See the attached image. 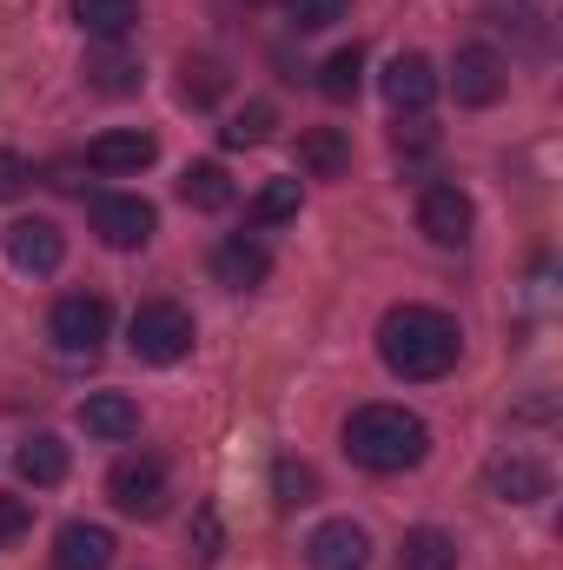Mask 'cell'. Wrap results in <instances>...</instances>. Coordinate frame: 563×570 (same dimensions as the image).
Here are the masks:
<instances>
[{
  "instance_id": "cell-20",
  "label": "cell",
  "mask_w": 563,
  "mask_h": 570,
  "mask_svg": "<svg viewBox=\"0 0 563 570\" xmlns=\"http://www.w3.org/2000/svg\"><path fill=\"white\" fill-rule=\"evenodd\" d=\"M398 570H457V538L437 531V524L405 531V544H398Z\"/></svg>"
},
{
  "instance_id": "cell-16",
  "label": "cell",
  "mask_w": 563,
  "mask_h": 570,
  "mask_svg": "<svg viewBox=\"0 0 563 570\" xmlns=\"http://www.w3.org/2000/svg\"><path fill=\"white\" fill-rule=\"evenodd\" d=\"M113 564V531L107 524H67L53 538V570H107Z\"/></svg>"
},
{
  "instance_id": "cell-6",
  "label": "cell",
  "mask_w": 563,
  "mask_h": 570,
  "mask_svg": "<svg viewBox=\"0 0 563 570\" xmlns=\"http://www.w3.org/2000/svg\"><path fill=\"white\" fill-rule=\"evenodd\" d=\"M504 87H511V73H504L497 47H457V60H451L457 107H491V100H504Z\"/></svg>"
},
{
  "instance_id": "cell-18",
  "label": "cell",
  "mask_w": 563,
  "mask_h": 570,
  "mask_svg": "<svg viewBox=\"0 0 563 570\" xmlns=\"http://www.w3.org/2000/svg\"><path fill=\"white\" fill-rule=\"evenodd\" d=\"M179 199L192 206V213H226L239 193H233V179H226V166H213V159H192L186 173H179Z\"/></svg>"
},
{
  "instance_id": "cell-19",
  "label": "cell",
  "mask_w": 563,
  "mask_h": 570,
  "mask_svg": "<svg viewBox=\"0 0 563 570\" xmlns=\"http://www.w3.org/2000/svg\"><path fill=\"white\" fill-rule=\"evenodd\" d=\"M298 166H305L312 179H338V173L352 166V140H345L338 127H305V134H298Z\"/></svg>"
},
{
  "instance_id": "cell-7",
  "label": "cell",
  "mask_w": 563,
  "mask_h": 570,
  "mask_svg": "<svg viewBox=\"0 0 563 570\" xmlns=\"http://www.w3.org/2000/svg\"><path fill=\"white\" fill-rule=\"evenodd\" d=\"M152 226H159V213L146 206L140 193H107V199H93V233L113 246V253H134L152 239Z\"/></svg>"
},
{
  "instance_id": "cell-27",
  "label": "cell",
  "mask_w": 563,
  "mask_h": 570,
  "mask_svg": "<svg viewBox=\"0 0 563 570\" xmlns=\"http://www.w3.org/2000/svg\"><path fill=\"white\" fill-rule=\"evenodd\" d=\"M285 13H292L298 33H325V27H338L352 13V0H285Z\"/></svg>"
},
{
  "instance_id": "cell-13",
  "label": "cell",
  "mask_w": 563,
  "mask_h": 570,
  "mask_svg": "<svg viewBox=\"0 0 563 570\" xmlns=\"http://www.w3.org/2000/svg\"><path fill=\"white\" fill-rule=\"evenodd\" d=\"M80 73H87V87H93V94H107V100H127V94H140V87H146L140 60H134L120 40H100V47L87 53V67H80Z\"/></svg>"
},
{
  "instance_id": "cell-22",
  "label": "cell",
  "mask_w": 563,
  "mask_h": 570,
  "mask_svg": "<svg viewBox=\"0 0 563 570\" xmlns=\"http://www.w3.org/2000/svg\"><path fill=\"white\" fill-rule=\"evenodd\" d=\"M73 20H80L93 40H127L134 20H140V0H73Z\"/></svg>"
},
{
  "instance_id": "cell-11",
  "label": "cell",
  "mask_w": 563,
  "mask_h": 570,
  "mask_svg": "<svg viewBox=\"0 0 563 570\" xmlns=\"http://www.w3.org/2000/svg\"><path fill=\"white\" fill-rule=\"evenodd\" d=\"M484 478H491V498H504V504H537V498H551V471H544L531 451H497Z\"/></svg>"
},
{
  "instance_id": "cell-9",
  "label": "cell",
  "mask_w": 563,
  "mask_h": 570,
  "mask_svg": "<svg viewBox=\"0 0 563 570\" xmlns=\"http://www.w3.org/2000/svg\"><path fill=\"white\" fill-rule=\"evenodd\" d=\"M471 193L464 186H451V179H431L424 186V199H418V226L437 239V246H464L471 239Z\"/></svg>"
},
{
  "instance_id": "cell-17",
  "label": "cell",
  "mask_w": 563,
  "mask_h": 570,
  "mask_svg": "<svg viewBox=\"0 0 563 570\" xmlns=\"http://www.w3.org/2000/svg\"><path fill=\"white\" fill-rule=\"evenodd\" d=\"M80 425H87V438L120 444V438H134V431H140V405H134L127 392H93V399L80 405Z\"/></svg>"
},
{
  "instance_id": "cell-28",
  "label": "cell",
  "mask_w": 563,
  "mask_h": 570,
  "mask_svg": "<svg viewBox=\"0 0 563 570\" xmlns=\"http://www.w3.org/2000/svg\"><path fill=\"white\" fill-rule=\"evenodd\" d=\"M273 127H279V114H273L266 100H253L246 114H233V127H226V146H259V140H273Z\"/></svg>"
},
{
  "instance_id": "cell-23",
  "label": "cell",
  "mask_w": 563,
  "mask_h": 570,
  "mask_svg": "<svg viewBox=\"0 0 563 570\" xmlns=\"http://www.w3.org/2000/svg\"><path fill=\"white\" fill-rule=\"evenodd\" d=\"M179 94H186L192 107H213V100L226 94V67H219L213 53H186V60H179Z\"/></svg>"
},
{
  "instance_id": "cell-4",
  "label": "cell",
  "mask_w": 563,
  "mask_h": 570,
  "mask_svg": "<svg viewBox=\"0 0 563 570\" xmlns=\"http://www.w3.org/2000/svg\"><path fill=\"white\" fill-rule=\"evenodd\" d=\"M107 325H113V312H107V298H93V292L60 298L53 318H47V332H53V345H60L67 358H93V352L107 345Z\"/></svg>"
},
{
  "instance_id": "cell-26",
  "label": "cell",
  "mask_w": 563,
  "mask_h": 570,
  "mask_svg": "<svg viewBox=\"0 0 563 570\" xmlns=\"http://www.w3.org/2000/svg\"><path fill=\"white\" fill-rule=\"evenodd\" d=\"M292 213H298V179H266L259 199H253V219H259V226H279Z\"/></svg>"
},
{
  "instance_id": "cell-29",
  "label": "cell",
  "mask_w": 563,
  "mask_h": 570,
  "mask_svg": "<svg viewBox=\"0 0 563 570\" xmlns=\"http://www.w3.org/2000/svg\"><path fill=\"white\" fill-rule=\"evenodd\" d=\"M186 544H192V564H213V558H219V511H213V504H199Z\"/></svg>"
},
{
  "instance_id": "cell-25",
  "label": "cell",
  "mask_w": 563,
  "mask_h": 570,
  "mask_svg": "<svg viewBox=\"0 0 563 570\" xmlns=\"http://www.w3.org/2000/svg\"><path fill=\"white\" fill-rule=\"evenodd\" d=\"M273 491H279L285 511H298V504H312V498H318V471H312V464H298V458H279V464H273Z\"/></svg>"
},
{
  "instance_id": "cell-5",
  "label": "cell",
  "mask_w": 563,
  "mask_h": 570,
  "mask_svg": "<svg viewBox=\"0 0 563 570\" xmlns=\"http://www.w3.org/2000/svg\"><path fill=\"white\" fill-rule=\"evenodd\" d=\"M107 498L127 518H159L166 511V464L159 458H120L113 478H107Z\"/></svg>"
},
{
  "instance_id": "cell-12",
  "label": "cell",
  "mask_w": 563,
  "mask_h": 570,
  "mask_svg": "<svg viewBox=\"0 0 563 570\" xmlns=\"http://www.w3.org/2000/svg\"><path fill=\"white\" fill-rule=\"evenodd\" d=\"M273 273V253L253 239V233H233V239H219V253H213V279L233 285V292H253V285H266Z\"/></svg>"
},
{
  "instance_id": "cell-30",
  "label": "cell",
  "mask_w": 563,
  "mask_h": 570,
  "mask_svg": "<svg viewBox=\"0 0 563 570\" xmlns=\"http://www.w3.org/2000/svg\"><path fill=\"white\" fill-rule=\"evenodd\" d=\"M27 524H33V511H27V498H13V491H0V544H13V538H27Z\"/></svg>"
},
{
  "instance_id": "cell-3",
  "label": "cell",
  "mask_w": 563,
  "mask_h": 570,
  "mask_svg": "<svg viewBox=\"0 0 563 570\" xmlns=\"http://www.w3.org/2000/svg\"><path fill=\"white\" fill-rule=\"evenodd\" d=\"M192 312L186 305H172V298H152L134 312V325H127V345H134V358L146 365H179L186 352H192Z\"/></svg>"
},
{
  "instance_id": "cell-24",
  "label": "cell",
  "mask_w": 563,
  "mask_h": 570,
  "mask_svg": "<svg viewBox=\"0 0 563 570\" xmlns=\"http://www.w3.org/2000/svg\"><path fill=\"white\" fill-rule=\"evenodd\" d=\"M358 80H365V47H338V53L318 67V94H325V100H352Z\"/></svg>"
},
{
  "instance_id": "cell-31",
  "label": "cell",
  "mask_w": 563,
  "mask_h": 570,
  "mask_svg": "<svg viewBox=\"0 0 563 570\" xmlns=\"http://www.w3.org/2000/svg\"><path fill=\"white\" fill-rule=\"evenodd\" d=\"M27 186H33V166L20 153H0V199H20Z\"/></svg>"
},
{
  "instance_id": "cell-8",
  "label": "cell",
  "mask_w": 563,
  "mask_h": 570,
  "mask_svg": "<svg viewBox=\"0 0 563 570\" xmlns=\"http://www.w3.org/2000/svg\"><path fill=\"white\" fill-rule=\"evenodd\" d=\"M305 564L312 570H365L372 564V531L352 518H332L305 538Z\"/></svg>"
},
{
  "instance_id": "cell-21",
  "label": "cell",
  "mask_w": 563,
  "mask_h": 570,
  "mask_svg": "<svg viewBox=\"0 0 563 570\" xmlns=\"http://www.w3.org/2000/svg\"><path fill=\"white\" fill-rule=\"evenodd\" d=\"M13 464H20L27 484H60V478H67V444H60L53 431H33V438L13 451Z\"/></svg>"
},
{
  "instance_id": "cell-1",
  "label": "cell",
  "mask_w": 563,
  "mask_h": 570,
  "mask_svg": "<svg viewBox=\"0 0 563 570\" xmlns=\"http://www.w3.org/2000/svg\"><path fill=\"white\" fill-rule=\"evenodd\" d=\"M457 318H444L437 305H392L385 325H378V358L412 379V385H431L457 365Z\"/></svg>"
},
{
  "instance_id": "cell-2",
  "label": "cell",
  "mask_w": 563,
  "mask_h": 570,
  "mask_svg": "<svg viewBox=\"0 0 563 570\" xmlns=\"http://www.w3.org/2000/svg\"><path fill=\"white\" fill-rule=\"evenodd\" d=\"M345 451H352V464L392 478V471L424 464L431 431H424V419L418 412H405V405H358V412L345 419Z\"/></svg>"
},
{
  "instance_id": "cell-15",
  "label": "cell",
  "mask_w": 563,
  "mask_h": 570,
  "mask_svg": "<svg viewBox=\"0 0 563 570\" xmlns=\"http://www.w3.org/2000/svg\"><path fill=\"white\" fill-rule=\"evenodd\" d=\"M159 159V140L140 134V127H113V134H100V140L87 146V166L93 173H140Z\"/></svg>"
},
{
  "instance_id": "cell-10",
  "label": "cell",
  "mask_w": 563,
  "mask_h": 570,
  "mask_svg": "<svg viewBox=\"0 0 563 570\" xmlns=\"http://www.w3.org/2000/svg\"><path fill=\"white\" fill-rule=\"evenodd\" d=\"M0 246H7V259H13L20 273H33V279L67 259V233H60L53 219H13V226L0 233Z\"/></svg>"
},
{
  "instance_id": "cell-14",
  "label": "cell",
  "mask_w": 563,
  "mask_h": 570,
  "mask_svg": "<svg viewBox=\"0 0 563 570\" xmlns=\"http://www.w3.org/2000/svg\"><path fill=\"white\" fill-rule=\"evenodd\" d=\"M378 87H385V100H392L398 114H424V107L437 100V67H431L424 53H398Z\"/></svg>"
}]
</instances>
